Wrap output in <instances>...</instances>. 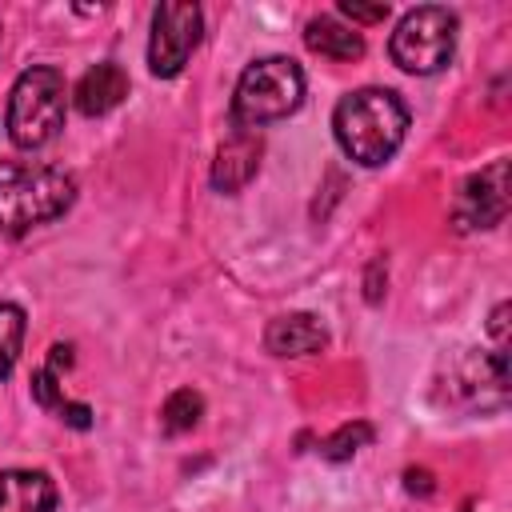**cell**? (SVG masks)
<instances>
[{"label": "cell", "mask_w": 512, "mask_h": 512, "mask_svg": "<svg viewBox=\"0 0 512 512\" xmlns=\"http://www.w3.org/2000/svg\"><path fill=\"white\" fill-rule=\"evenodd\" d=\"M340 152L360 168H380L408 136V104L392 88H356L332 112Z\"/></svg>", "instance_id": "obj_1"}, {"label": "cell", "mask_w": 512, "mask_h": 512, "mask_svg": "<svg viewBox=\"0 0 512 512\" xmlns=\"http://www.w3.org/2000/svg\"><path fill=\"white\" fill-rule=\"evenodd\" d=\"M76 200V180L56 164H0V232L24 236L56 216H64Z\"/></svg>", "instance_id": "obj_2"}, {"label": "cell", "mask_w": 512, "mask_h": 512, "mask_svg": "<svg viewBox=\"0 0 512 512\" xmlns=\"http://www.w3.org/2000/svg\"><path fill=\"white\" fill-rule=\"evenodd\" d=\"M304 104V68L292 56H260L252 60L232 92V128L256 132L272 120L292 116Z\"/></svg>", "instance_id": "obj_3"}, {"label": "cell", "mask_w": 512, "mask_h": 512, "mask_svg": "<svg viewBox=\"0 0 512 512\" xmlns=\"http://www.w3.org/2000/svg\"><path fill=\"white\" fill-rule=\"evenodd\" d=\"M64 72L52 64H32L16 76L12 92H8V140L24 152L44 148L48 140H56V132L64 128Z\"/></svg>", "instance_id": "obj_4"}, {"label": "cell", "mask_w": 512, "mask_h": 512, "mask_svg": "<svg viewBox=\"0 0 512 512\" xmlns=\"http://www.w3.org/2000/svg\"><path fill=\"white\" fill-rule=\"evenodd\" d=\"M456 32H460V20H456L452 8L420 4V8L400 16V24H396V32L388 40V56L408 76H432V72L452 64Z\"/></svg>", "instance_id": "obj_5"}, {"label": "cell", "mask_w": 512, "mask_h": 512, "mask_svg": "<svg viewBox=\"0 0 512 512\" xmlns=\"http://www.w3.org/2000/svg\"><path fill=\"white\" fill-rule=\"evenodd\" d=\"M204 36V12L188 0H164L152 12V36H148V72L156 80H172L184 72L188 56L196 52Z\"/></svg>", "instance_id": "obj_6"}, {"label": "cell", "mask_w": 512, "mask_h": 512, "mask_svg": "<svg viewBox=\"0 0 512 512\" xmlns=\"http://www.w3.org/2000/svg\"><path fill=\"white\" fill-rule=\"evenodd\" d=\"M508 216V160H492L488 168L472 172L460 184L452 224L456 232H476V228H496Z\"/></svg>", "instance_id": "obj_7"}, {"label": "cell", "mask_w": 512, "mask_h": 512, "mask_svg": "<svg viewBox=\"0 0 512 512\" xmlns=\"http://www.w3.org/2000/svg\"><path fill=\"white\" fill-rule=\"evenodd\" d=\"M260 156H264V144L256 132H244V128H232L228 140L216 148V160H212V188L224 192V196H236L240 188H248L260 172Z\"/></svg>", "instance_id": "obj_8"}, {"label": "cell", "mask_w": 512, "mask_h": 512, "mask_svg": "<svg viewBox=\"0 0 512 512\" xmlns=\"http://www.w3.org/2000/svg\"><path fill=\"white\" fill-rule=\"evenodd\" d=\"M128 100V72L116 60H100L92 64L72 92V104L80 116H108L112 108H120Z\"/></svg>", "instance_id": "obj_9"}, {"label": "cell", "mask_w": 512, "mask_h": 512, "mask_svg": "<svg viewBox=\"0 0 512 512\" xmlns=\"http://www.w3.org/2000/svg\"><path fill=\"white\" fill-rule=\"evenodd\" d=\"M328 344V328L312 312H284L264 328V348L272 356H312Z\"/></svg>", "instance_id": "obj_10"}, {"label": "cell", "mask_w": 512, "mask_h": 512, "mask_svg": "<svg viewBox=\"0 0 512 512\" xmlns=\"http://www.w3.org/2000/svg\"><path fill=\"white\" fill-rule=\"evenodd\" d=\"M0 512H56V484L40 468L0 472Z\"/></svg>", "instance_id": "obj_11"}, {"label": "cell", "mask_w": 512, "mask_h": 512, "mask_svg": "<svg viewBox=\"0 0 512 512\" xmlns=\"http://www.w3.org/2000/svg\"><path fill=\"white\" fill-rule=\"evenodd\" d=\"M304 44L328 60H360L364 56V36L336 16H312L304 24Z\"/></svg>", "instance_id": "obj_12"}, {"label": "cell", "mask_w": 512, "mask_h": 512, "mask_svg": "<svg viewBox=\"0 0 512 512\" xmlns=\"http://www.w3.org/2000/svg\"><path fill=\"white\" fill-rule=\"evenodd\" d=\"M200 416H204V396L196 388H176L160 408V428L164 436H180V432H192Z\"/></svg>", "instance_id": "obj_13"}, {"label": "cell", "mask_w": 512, "mask_h": 512, "mask_svg": "<svg viewBox=\"0 0 512 512\" xmlns=\"http://www.w3.org/2000/svg\"><path fill=\"white\" fill-rule=\"evenodd\" d=\"M372 436H376V428H372L368 420H348V424H340L332 436L320 440V456H324L328 464H344V460H352L360 448H368Z\"/></svg>", "instance_id": "obj_14"}, {"label": "cell", "mask_w": 512, "mask_h": 512, "mask_svg": "<svg viewBox=\"0 0 512 512\" xmlns=\"http://www.w3.org/2000/svg\"><path fill=\"white\" fill-rule=\"evenodd\" d=\"M24 332H28L24 308L20 304H0V380H8V372L16 368Z\"/></svg>", "instance_id": "obj_15"}, {"label": "cell", "mask_w": 512, "mask_h": 512, "mask_svg": "<svg viewBox=\"0 0 512 512\" xmlns=\"http://www.w3.org/2000/svg\"><path fill=\"white\" fill-rule=\"evenodd\" d=\"M32 400L40 408H60L64 404V388H60V372H52L48 364L32 372Z\"/></svg>", "instance_id": "obj_16"}, {"label": "cell", "mask_w": 512, "mask_h": 512, "mask_svg": "<svg viewBox=\"0 0 512 512\" xmlns=\"http://www.w3.org/2000/svg\"><path fill=\"white\" fill-rule=\"evenodd\" d=\"M336 8H340V16L352 20V28L356 24H384L388 20V4L384 0H376V4H368V0H340Z\"/></svg>", "instance_id": "obj_17"}, {"label": "cell", "mask_w": 512, "mask_h": 512, "mask_svg": "<svg viewBox=\"0 0 512 512\" xmlns=\"http://www.w3.org/2000/svg\"><path fill=\"white\" fill-rule=\"evenodd\" d=\"M56 412H60V420H64L68 428H76V432H88V428H92V408L80 404V400H64Z\"/></svg>", "instance_id": "obj_18"}, {"label": "cell", "mask_w": 512, "mask_h": 512, "mask_svg": "<svg viewBox=\"0 0 512 512\" xmlns=\"http://www.w3.org/2000/svg\"><path fill=\"white\" fill-rule=\"evenodd\" d=\"M384 284H388L384 260H372V264H368V272H364V300H368V304H380V296H384Z\"/></svg>", "instance_id": "obj_19"}, {"label": "cell", "mask_w": 512, "mask_h": 512, "mask_svg": "<svg viewBox=\"0 0 512 512\" xmlns=\"http://www.w3.org/2000/svg\"><path fill=\"white\" fill-rule=\"evenodd\" d=\"M508 300H500L496 308H492V316H488V336L496 340V348H508Z\"/></svg>", "instance_id": "obj_20"}, {"label": "cell", "mask_w": 512, "mask_h": 512, "mask_svg": "<svg viewBox=\"0 0 512 512\" xmlns=\"http://www.w3.org/2000/svg\"><path fill=\"white\" fill-rule=\"evenodd\" d=\"M404 488H408L412 496H432V492H436V480H432L428 468H404Z\"/></svg>", "instance_id": "obj_21"}, {"label": "cell", "mask_w": 512, "mask_h": 512, "mask_svg": "<svg viewBox=\"0 0 512 512\" xmlns=\"http://www.w3.org/2000/svg\"><path fill=\"white\" fill-rule=\"evenodd\" d=\"M48 368H52V372L72 368V344H52V352H48Z\"/></svg>", "instance_id": "obj_22"}, {"label": "cell", "mask_w": 512, "mask_h": 512, "mask_svg": "<svg viewBox=\"0 0 512 512\" xmlns=\"http://www.w3.org/2000/svg\"><path fill=\"white\" fill-rule=\"evenodd\" d=\"M460 512H472V508H468V504H464V508H460Z\"/></svg>", "instance_id": "obj_23"}]
</instances>
